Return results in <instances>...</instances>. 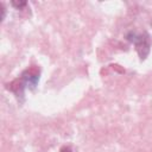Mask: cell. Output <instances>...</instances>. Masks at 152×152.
<instances>
[]
</instances>
